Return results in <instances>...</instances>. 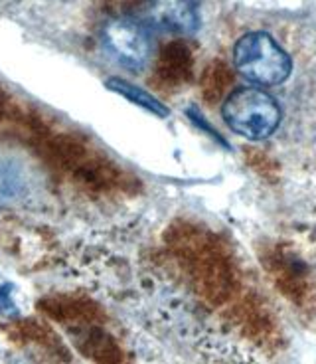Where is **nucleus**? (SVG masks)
<instances>
[{
	"label": "nucleus",
	"mask_w": 316,
	"mask_h": 364,
	"mask_svg": "<svg viewBox=\"0 0 316 364\" xmlns=\"http://www.w3.org/2000/svg\"><path fill=\"white\" fill-rule=\"evenodd\" d=\"M227 127L249 141H261L275 133L280 123L277 100L259 87H239L227 95L222 107Z\"/></svg>",
	"instance_id": "obj_1"
},
{
	"label": "nucleus",
	"mask_w": 316,
	"mask_h": 364,
	"mask_svg": "<svg viewBox=\"0 0 316 364\" xmlns=\"http://www.w3.org/2000/svg\"><path fill=\"white\" fill-rule=\"evenodd\" d=\"M237 72L257 85H279L290 75L289 54L265 32H249L234 48Z\"/></svg>",
	"instance_id": "obj_2"
},
{
	"label": "nucleus",
	"mask_w": 316,
	"mask_h": 364,
	"mask_svg": "<svg viewBox=\"0 0 316 364\" xmlns=\"http://www.w3.org/2000/svg\"><path fill=\"white\" fill-rule=\"evenodd\" d=\"M103 38L111 54L126 68L138 70L151 58V38L146 34L145 26L136 20L126 16L111 20L105 26Z\"/></svg>",
	"instance_id": "obj_3"
},
{
	"label": "nucleus",
	"mask_w": 316,
	"mask_h": 364,
	"mask_svg": "<svg viewBox=\"0 0 316 364\" xmlns=\"http://www.w3.org/2000/svg\"><path fill=\"white\" fill-rule=\"evenodd\" d=\"M146 18L170 34H192L198 28V12L192 0H148Z\"/></svg>",
	"instance_id": "obj_4"
},
{
	"label": "nucleus",
	"mask_w": 316,
	"mask_h": 364,
	"mask_svg": "<svg viewBox=\"0 0 316 364\" xmlns=\"http://www.w3.org/2000/svg\"><path fill=\"white\" fill-rule=\"evenodd\" d=\"M44 311L60 321H89L95 317V309L87 301L65 299V297L48 299L44 303Z\"/></svg>",
	"instance_id": "obj_5"
},
{
	"label": "nucleus",
	"mask_w": 316,
	"mask_h": 364,
	"mask_svg": "<svg viewBox=\"0 0 316 364\" xmlns=\"http://www.w3.org/2000/svg\"><path fill=\"white\" fill-rule=\"evenodd\" d=\"M107 85H109V90L117 91V93H121L123 97L131 100L133 103H136V105L145 107V109L153 111V113L160 115V117L168 115V109L164 107L160 101L156 100V97H153L151 93H146V91L141 90V87L133 85V83H129V82H125V80H119V77H115V80H109Z\"/></svg>",
	"instance_id": "obj_6"
},
{
	"label": "nucleus",
	"mask_w": 316,
	"mask_h": 364,
	"mask_svg": "<svg viewBox=\"0 0 316 364\" xmlns=\"http://www.w3.org/2000/svg\"><path fill=\"white\" fill-rule=\"evenodd\" d=\"M160 73L166 80H180V77H184V73H186V54L178 48L170 50L163 58Z\"/></svg>",
	"instance_id": "obj_7"
},
{
	"label": "nucleus",
	"mask_w": 316,
	"mask_h": 364,
	"mask_svg": "<svg viewBox=\"0 0 316 364\" xmlns=\"http://www.w3.org/2000/svg\"><path fill=\"white\" fill-rule=\"evenodd\" d=\"M16 309L14 301H12V293H10V285L4 279H0V313L4 315H12Z\"/></svg>",
	"instance_id": "obj_8"
}]
</instances>
